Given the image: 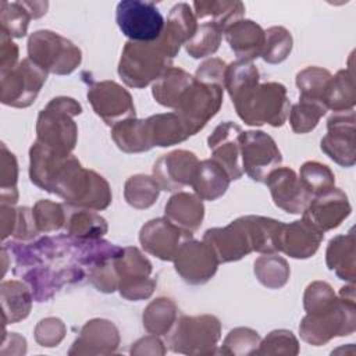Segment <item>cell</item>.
<instances>
[{
	"instance_id": "6da1fadb",
	"label": "cell",
	"mask_w": 356,
	"mask_h": 356,
	"mask_svg": "<svg viewBox=\"0 0 356 356\" xmlns=\"http://www.w3.org/2000/svg\"><path fill=\"white\" fill-rule=\"evenodd\" d=\"M49 192L63 197L70 207L104 210L111 203L108 182L93 170L83 168L74 154L57 168Z\"/></svg>"
},
{
	"instance_id": "7a4b0ae2",
	"label": "cell",
	"mask_w": 356,
	"mask_h": 356,
	"mask_svg": "<svg viewBox=\"0 0 356 356\" xmlns=\"http://www.w3.org/2000/svg\"><path fill=\"white\" fill-rule=\"evenodd\" d=\"M81 113V104L72 97L58 96L51 99L39 113L36 140L63 156L72 154L78 139V127L72 117Z\"/></svg>"
},
{
	"instance_id": "3957f363",
	"label": "cell",
	"mask_w": 356,
	"mask_h": 356,
	"mask_svg": "<svg viewBox=\"0 0 356 356\" xmlns=\"http://www.w3.org/2000/svg\"><path fill=\"white\" fill-rule=\"evenodd\" d=\"M232 103L239 118L248 125L270 124L281 127L289 114L286 88L278 82L256 83Z\"/></svg>"
},
{
	"instance_id": "277c9868",
	"label": "cell",
	"mask_w": 356,
	"mask_h": 356,
	"mask_svg": "<svg viewBox=\"0 0 356 356\" xmlns=\"http://www.w3.org/2000/svg\"><path fill=\"white\" fill-rule=\"evenodd\" d=\"M355 300L339 296L330 306L314 313H306L299 325V332L305 342L320 346L334 337L350 335L355 331Z\"/></svg>"
},
{
	"instance_id": "5b68a950",
	"label": "cell",
	"mask_w": 356,
	"mask_h": 356,
	"mask_svg": "<svg viewBox=\"0 0 356 356\" xmlns=\"http://www.w3.org/2000/svg\"><path fill=\"white\" fill-rule=\"evenodd\" d=\"M168 68L171 58L164 54L157 42H127L118 64V75L131 88H145L156 82Z\"/></svg>"
},
{
	"instance_id": "8992f818",
	"label": "cell",
	"mask_w": 356,
	"mask_h": 356,
	"mask_svg": "<svg viewBox=\"0 0 356 356\" xmlns=\"http://www.w3.org/2000/svg\"><path fill=\"white\" fill-rule=\"evenodd\" d=\"M28 58L46 72L71 74L82 60L78 46L57 32L42 29L33 32L28 39Z\"/></svg>"
},
{
	"instance_id": "52a82bcc",
	"label": "cell",
	"mask_w": 356,
	"mask_h": 356,
	"mask_svg": "<svg viewBox=\"0 0 356 356\" xmlns=\"http://www.w3.org/2000/svg\"><path fill=\"white\" fill-rule=\"evenodd\" d=\"M168 334L174 352L185 355L214 353L221 334V324L211 314L182 316L175 321V327Z\"/></svg>"
},
{
	"instance_id": "ba28073f",
	"label": "cell",
	"mask_w": 356,
	"mask_h": 356,
	"mask_svg": "<svg viewBox=\"0 0 356 356\" xmlns=\"http://www.w3.org/2000/svg\"><path fill=\"white\" fill-rule=\"evenodd\" d=\"M115 21L120 31L139 43L156 42L164 29L165 21L154 3L122 0L115 8Z\"/></svg>"
},
{
	"instance_id": "9c48e42d",
	"label": "cell",
	"mask_w": 356,
	"mask_h": 356,
	"mask_svg": "<svg viewBox=\"0 0 356 356\" xmlns=\"http://www.w3.org/2000/svg\"><path fill=\"white\" fill-rule=\"evenodd\" d=\"M221 103L222 86L203 83L195 78L181 97L174 113L178 114L192 136L218 113Z\"/></svg>"
},
{
	"instance_id": "30bf717a",
	"label": "cell",
	"mask_w": 356,
	"mask_h": 356,
	"mask_svg": "<svg viewBox=\"0 0 356 356\" xmlns=\"http://www.w3.org/2000/svg\"><path fill=\"white\" fill-rule=\"evenodd\" d=\"M120 295L128 300L150 298L156 281L150 277L152 263L134 246H127L114 259Z\"/></svg>"
},
{
	"instance_id": "8fae6325",
	"label": "cell",
	"mask_w": 356,
	"mask_h": 356,
	"mask_svg": "<svg viewBox=\"0 0 356 356\" xmlns=\"http://www.w3.org/2000/svg\"><path fill=\"white\" fill-rule=\"evenodd\" d=\"M241 153L243 172L256 182H266L268 174L282 161L275 140L263 131L242 132Z\"/></svg>"
},
{
	"instance_id": "7c38bea8",
	"label": "cell",
	"mask_w": 356,
	"mask_h": 356,
	"mask_svg": "<svg viewBox=\"0 0 356 356\" xmlns=\"http://www.w3.org/2000/svg\"><path fill=\"white\" fill-rule=\"evenodd\" d=\"M47 72L32 60L25 58L18 65L1 75V103L11 107L31 106L46 82Z\"/></svg>"
},
{
	"instance_id": "4fadbf2b",
	"label": "cell",
	"mask_w": 356,
	"mask_h": 356,
	"mask_svg": "<svg viewBox=\"0 0 356 356\" xmlns=\"http://www.w3.org/2000/svg\"><path fill=\"white\" fill-rule=\"evenodd\" d=\"M88 100L95 113L107 124L135 118V106L127 89L114 81L92 82L88 88Z\"/></svg>"
},
{
	"instance_id": "5bb4252c",
	"label": "cell",
	"mask_w": 356,
	"mask_h": 356,
	"mask_svg": "<svg viewBox=\"0 0 356 356\" xmlns=\"http://www.w3.org/2000/svg\"><path fill=\"white\" fill-rule=\"evenodd\" d=\"M203 241L211 248L218 263L236 261L253 252L248 216L236 218L224 228L207 229Z\"/></svg>"
},
{
	"instance_id": "9a60e30c",
	"label": "cell",
	"mask_w": 356,
	"mask_h": 356,
	"mask_svg": "<svg viewBox=\"0 0 356 356\" xmlns=\"http://www.w3.org/2000/svg\"><path fill=\"white\" fill-rule=\"evenodd\" d=\"M175 271L184 281L202 285L211 280L217 271L218 260L204 241H185L179 245L174 257Z\"/></svg>"
},
{
	"instance_id": "2e32d148",
	"label": "cell",
	"mask_w": 356,
	"mask_h": 356,
	"mask_svg": "<svg viewBox=\"0 0 356 356\" xmlns=\"http://www.w3.org/2000/svg\"><path fill=\"white\" fill-rule=\"evenodd\" d=\"M327 135L321 139V150L337 164H355V111H341L327 121Z\"/></svg>"
},
{
	"instance_id": "e0dca14e",
	"label": "cell",
	"mask_w": 356,
	"mask_h": 356,
	"mask_svg": "<svg viewBox=\"0 0 356 356\" xmlns=\"http://www.w3.org/2000/svg\"><path fill=\"white\" fill-rule=\"evenodd\" d=\"M352 207L348 196L339 188H331L314 196L303 211V220L321 232L341 225L350 214Z\"/></svg>"
},
{
	"instance_id": "ac0fdd59",
	"label": "cell",
	"mask_w": 356,
	"mask_h": 356,
	"mask_svg": "<svg viewBox=\"0 0 356 356\" xmlns=\"http://www.w3.org/2000/svg\"><path fill=\"white\" fill-rule=\"evenodd\" d=\"M242 128L232 121H225L216 127L207 139L209 149L216 160L228 174L229 179H239L243 175L241 135Z\"/></svg>"
},
{
	"instance_id": "d6986e66",
	"label": "cell",
	"mask_w": 356,
	"mask_h": 356,
	"mask_svg": "<svg viewBox=\"0 0 356 356\" xmlns=\"http://www.w3.org/2000/svg\"><path fill=\"white\" fill-rule=\"evenodd\" d=\"M199 160L188 150H174L163 154L153 165V178L163 191H179L191 186Z\"/></svg>"
},
{
	"instance_id": "ffe728a7",
	"label": "cell",
	"mask_w": 356,
	"mask_h": 356,
	"mask_svg": "<svg viewBox=\"0 0 356 356\" xmlns=\"http://www.w3.org/2000/svg\"><path fill=\"white\" fill-rule=\"evenodd\" d=\"M266 184L274 204L286 213L300 214L312 200V196L299 181L296 172L289 167H278L273 170L268 174Z\"/></svg>"
},
{
	"instance_id": "44dd1931",
	"label": "cell",
	"mask_w": 356,
	"mask_h": 356,
	"mask_svg": "<svg viewBox=\"0 0 356 356\" xmlns=\"http://www.w3.org/2000/svg\"><path fill=\"white\" fill-rule=\"evenodd\" d=\"M196 29L197 21L192 6L188 3H178L171 8L163 33L156 42L164 54L172 60L179 51V47L193 36Z\"/></svg>"
},
{
	"instance_id": "7402d4cb",
	"label": "cell",
	"mask_w": 356,
	"mask_h": 356,
	"mask_svg": "<svg viewBox=\"0 0 356 356\" xmlns=\"http://www.w3.org/2000/svg\"><path fill=\"white\" fill-rule=\"evenodd\" d=\"M181 229L171 224L165 217L147 221L139 232V242L142 248L165 261H172L179 248Z\"/></svg>"
},
{
	"instance_id": "603a6c76",
	"label": "cell",
	"mask_w": 356,
	"mask_h": 356,
	"mask_svg": "<svg viewBox=\"0 0 356 356\" xmlns=\"http://www.w3.org/2000/svg\"><path fill=\"white\" fill-rule=\"evenodd\" d=\"M118 342V330L111 321L104 318H93L82 327L79 337L75 339L74 346L68 353H113L117 349Z\"/></svg>"
},
{
	"instance_id": "cb8c5ba5",
	"label": "cell",
	"mask_w": 356,
	"mask_h": 356,
	"mask_svg": "<svg viewBox=\"0 0 356 356\" xmlns=\"http://www.w3.org/2000/svg\"><path fill=\"white\" fill-rule=\"evenodd\" d=\"M323 238L324 232L303 218L284 224L280 235V252L293 259H307L317 252Z\"/></svg>"
},
{
	"instance_id": "d4e9b609",
	"label": "cell",
	"mask_w": 356,
	"mask_h": 356,
	"mask_svg": "<svg viewBox=\"0 0 356 356\" xmlns=\"http://www.w3.org/2000/svg\"><path fill=\"white\" fill-rule=\"evenodd\" d=\"M165 218L174 224L184 235H192L204 217L202 199L195 193L178 192L170 197L164 207Z\"/></svg>"
},
{
	"instance_id": "484cf974",
	"label": "cell",
	"mask_w": 356,
	"mask_h": 356,
	"mask_svg": "<svg viewBox=\"0 0 356 356\" xmlns=\"http://www.w3.org/2000/svg\"><path fill=\"white\" fill-rule=\"evenodd\" d=\"M225 39L231 50L239 60L252 61L261 56L266 33L263 28L252 19H239L225 32Z\"/></svg>"
},
{
	"instance_id": "4316f807",
	"label": "cell",
	"mask_w": 356,
	"mask_h": 356,
	"mask_svg": "<svg viewBox=\"0 0 356 356\" xmlns=\"http://www.w3.org/2000/svg\"><path fill=\"white\" fill-rule=\"evenodd\" d=\"M47 7V1H3L0 13L1 31L11 38L25 36L29 21L44 15Z\"/></svg>"
},
{
	"instance_id": "83f0119b",
	"label": "cell",
	"mask_w": 356,
	"mask_h": 356,
	"mask_svg": "<svg viewBox=\"0 0 356 356\" xmlns=\"http://www.w3.org/2000/svg\"><path fill=\"white\" fill-rule=\"evenodd\" d=\"M229 181L227 171L216 160L207 159L199 161L191 186L202 200H216L227 192Z\"/></svg>"
},
{
	"instance_id": "f1b7e54d",
	"label": "cell",
	"mask_w": 356,
	"mask_h": 356,
	"mask_svg": "<svg viewBox=\"0 0 356 356\" xmlns=\"http://www.w3.org/2000/svg\"><path fill=\"white\" fill-rule=\"evenodd\" d=\"M149 143L152 147H167L179 143L191 136L185 124L177 113L156 114L145 120Z\"/></svg>"
},
{
	"instance_id": "f546056e",
	"label": "cell",
	"mask_w": 356,
	"mask_h": 356,
	"mask_svg": "<svg viewBox=\"0 0 356 356\" xmlns=\"http://www.w3.org/2000/svg\"><path fill=\"white\" fill-rule=\"evenodd\" d=\"M325 260L328 268L339 280L349 281L350 284L355 281V235L352 231L346 235H338L328 242Z\"/></svg>"
},
{
	"instance_id": "4dcf8cb0",
	"label": "cell",
	"mask_w": 356,
	"mask_h": 356,
	"mask_svg": "<svg viewBox=\"0 0 356 356\" xmlns=\"http://www.w3.org/2000/svg\"><path fill=\"white\" fill-rule=\"evenodd\" d=\"M191 6L196 21L210 22L222 33L242 19L245 13V6L241 1H193Z\"/></svg>"
},
{
	"instance_id": "1f68e13d",
	"label": "cell",
	"mask_w": 356,
	"mask_h": 356,
	"mask_svg": "<svg viewBox=\"0 0 356 356\" xmlns=\"http://www.w3.org/2000/svg\"><path fill=\"white\" fill-rule=\"evenodd\" d=\"M33 295L31 288L18 281L8 280L1 282V305L6 324H14L28 317Z\"/></svg>"
},
{
	"instance_id": "d6a6232c",
	"label": "cell",
	"mask_w": 356,
	"mask_h": 356,
	"mask_svg": "<svg viewBox=\"0 0 356 356\" xmlns=\"http://www.w3.org/2000/svg\"><path fill=\"white\" fill-rule=\"evenodd\" d=\"M193 81L195 76L182 68L171 67L154 82L152 95L159 104L175 110L181 97Z\"/></svg>"
},
{
	"instance_id": "836d02e7",
	"label": "cell",
	"mask_w": 356,
	"mask_h": 356,
	"mask_svg": "<svg viewBox=\"0 0 356 356\" xmlns=\"http://www.w3.org/2000/svg\"><path fill=\"white\" fill-rule=\"evenodd\" d=\"M64 228L67 235L76 239H99L108 229L107 221L89 209H68Z\"/></svg>"
},
{
	"instance_id": "e575fe53",
	"label": "cell",
	"mask_w": 356,
	"mask_h": 356,
	"mask_svg": "<svg viewBox=\"0 0 356 356\" xmlns=\"http://www.w3.org/2000/svg\"><path fill=\"white\" fill-rule=\"evenodd\" d=\"M111 138L125 153H140L152 149L145 120L129 118L115 124L111 129Z\"/></svg>"
},
{
	"instance_id": "d590c367",
	"label": "cell",
	"mask_w": 356,
	"mask_h": 356,
	"mask_svg": "<svg viewBox=\"0 0 356 356\" xmlns=\"http://www.w3.org/2000/svg\"><path fill=\"white\" fill-rule=\"evenodd\" d=\"M324 104L335 113L350 111L355 106V79L350 68L338 71L328 82Z\"/></svg>"
},
{
	"instance_id": "8d00e7d4",
	"label": "cell",
	"mask_w": 356,
	"mask_h": 356,
	"mask_svg": "<svg viewBox=\"0 0 356 356\" xmlns=\"http://www.w3.org/2000/svg\"><path fill=\"white\" fill-rule=\"evenodd\" d=\"M248 220L253 250L266 254L280 252V235L284 222L261 216H248Z\"/></svg>"
},
{
	"instance_id": "74e56055",
	"label": "cell",
	"mask_w": 356,
	"mask_h": 356,
	"mask_svg": "<svg viewBox=\"0 0 356 356\" xmlns=\"http://www.w3.org/2000/svg\"><path fill=\"white\" fill-rule=\"evenodd\" d=\"M177 306L168 298H157L143 312V327L149 334L167 335L177 321Z\"/></svg>"
},
{
	"instance_id": "f35d334b",
	"label": "cell",
	"mask_w": 356,
	"mask_h": 356,
	"mask_svg": "<svg viewBox=\"0 0 356 356\" xmlns=\"http://www.w3.org/2000/svg\"><path fill=\"white\" fill-rule=\"evenodd\" d=\"M160 186L153 177L136 174L127 179L124 186V197L134 209H147L157 200Z\"/></svg>"
},
{
	"instance_id": "ab89813d",
	"label": "cell",
	"mask_w": 356,
	"mask_h": 356,
	"mask_svg": "<svg viewBox=\"0 0 356 356\" xmlns=\"http://www.w3.org/2000/svg\"><path fill=\"white\" fill-rule=\"evenodd\" d=\"M254 275L261 285L270 289H278L288 282L291 268L284 257L270 253L256 259Z\"/></svg>"
},
{
	"instance_id": "60d3db41",
	"label": "cell",
	"mask_w": 356,
	"mask_h": 356,
	"mask_svg": "<svg viewBox=\"0 0 356 356\" xmlns=\"http://www.w3.org/2000/svg\"><path fill=\"white\" fill-rule=\"evenodd\" d=\"M259 71L250 61L238 60L227 65L224 76V88L232 100H235L241 93L259 83Z\"/></svg>"
},
{
	"instance_id": "b9f144b4",
	"label": "cell",
	"mask_w": 356,
	"mask_h": 356,
	"mask_svg": "<svg viewBox=\"0 0 356 356\" xmlns=\"http://www.w3.org/2000/svg\"><path fill=\"white\" fill-rule=\"evenodd\" d=\"M327 107L321 102L299 97V102L289 111V122L296 134H307L316 128L320 118L327 113Z\"/></svg>"
},
{
	"instance_id": "7bdbcfd3",
	"label": "cell",
	"mask_w": 356,
	"mask_h": 356,
	"mask_svg": "<svg viewBox=\"0 0 356 356\" xmlns=\"http://www.w3.org/2000/svg\"><path fill=\"white\" fill-rule=\"evenodd\" d=\"M331 78V72L320 67H307L299 71L296 75V85L300 92L299 97L321 102L324 104L325 90Z\"/></svg>"
},
{
	"instance_id": "ee69618b",
	"label": "cell",
	"mask_w": 356,
	"mask_h": 356,
	"mask_svg": "<svg viewBox=\"0 0 356 356\" xmlns=\"http://www.w3.org/2000/svg\"><path fill=\"white\" fill-rule=\"evenodd\" d=\"M67 210L68 207L64 204L47 199L36 202L32 209V216L38 231L44 234L60 231L63 227H65Z\"/></svg>"
},
{
	"instance_id": "f6af8a7d",
	"label": "cell",
	"mask_w": 356,
	"mask_h": 356,
	"mask_svg": "<svg viewBox=\"0 0 356 356\" xmlns=\"http://www.w3.org/2000/svg\"><path fill=\"white\" fill-rule=\"evenodd\" d=\"M299 181L312 199L335 185V175L328 165L318 161H306L299 171Z\"/></svg>"
},
{
	"instance_id": "bcb514c9",
	"label": "cell",
	"mask_w": 356,
	"mask_h": 356,
	"mask_svg": "<svg viewBox=\"0 0 356 356\" xmlns=\"http://www.w3.org/2000/svg\"><path fill=\"white\" fill-rule=\"evenodd\" d=\"M221 33L222 32L216 25L210 22H202L200 25H197L193 36L185 43L188 54L193 58H203L211 56L220 47Z\"/></svg>"
},
{
	"instance_id": "7dc6e473",
	"label": "cell",
	"mask_w": 356,
	"mask_h": 356,
	"mask_svg": "<svg viewBox=\"0 0 356 356\" xmlns=\"http://www.w3.org/2000/svg\"><path fill=\"white\" fill-rule=\"evenodd\" d=\"M266 33V42L261 53V58L270 64L282 63L292 50V35L284 26H271Z\"/></svg>"
},
{
	"instance_id": "c3c4849f",
	"label": "cell",
	"mask_w": 356,
	"mask_h": 356,
	"mask_svg": "<svg viewBox=\"0 0 356 356\" xmlns=\"http://www.w3.org/2000/svg\"><path fill=\"white\" fill-rule=\"evenodd\" d=\"M0 196L1 204L14 206L18 200L17 191V178H18V164L15 156L7 149V146L1 145V172H0Z\"/></svg>"
},
{
	"instance_id": "681fc988",
	"label": "cell",
	"mask_w": 356,
	"mask_h": 356,
	"mask_svg": "<svg viewBox=\"0 0 356 356\" xmlns=\"http://www.w3.org/2000/svg\"><path fill=\"white\" fill-rule=\"evenodd\" d=\"M259 345H260V337L254 330L238 327L228 332L220 352L229 353V355L232 353L249 355V353H256Z\"/></svg>"
},
{
	"instance_id": "f907efd6",
	"label": "cell",
	"mask_w": 356,
	"mask_h": 356,
	"mask_svg": "<svg viewBox=\"0 0 356 356\" xmlns=\"http://www.w3.org/2000/svg\"><path fill=\"white\" fill-rule=\"evenodd\" d=\"M298 339L288 330L271 331L263 342H260V349L256 352L259 355H296L299 352Z\"/></svg>"
},
{
	"instance_id": "816d5d0a",
	"label": "cell",
	"mask_w": 356,
	"mask_h": 356,
	"mask_svg": "<svg viewBox=\"0 0 356 356\" xmlns=\"http://www.w3.org/2000/svg\"><path fill=\"white\" fill-rule=\"evenodd\" d=\"M335 298L337 295L330 284L324 281H314L309 284L305 291L303 306L306 313H314L330 306Z\"/></svg>"
},
{
	"instance_id": "f5cc1de1",
	"label": "cell",
	"mask_w": 356,
	"mask_h": 356,
	"mask_svg": "<svg viewBox=\"0 0 356 356\" xmlns=\"http://www.w3.org/2000/svg\"><path fill=\"white\" fill-rule=\"evenodd\" d=\"M65 334V325L60 318L47 317L38 323L35 338L42 346H57Z\"/></svg>"
},
{
	"instance_id": "db71d44e",
	"label": "cell",
	"mask_w": 356,
	"mask_h": 356,
	"mask_svg": "<svg viewBox=\"0 0 356 356\" xmlns=\"http://www.w3.org/2000/svg\"><path fill=\"white\" fill-rule=\"evenodd\" d=\"M225 70H227V64L222 60L210 58L199 65L195 78L203 83L220 85L224 88Z\"/></svg>"
},
{
	"instance_id": "11a10c76",
	"label": "cell",
	"mask_w": 356,
	"mask_h": 356,
	"mask_svg": "<svg viewBox=\"0 0 356 356\" xmlns=\"http://www.w3.org/2000/svg\"><path fill=\"white\" fill-rule=\"evenodd\" d=\"M39 234L35 220L32 216V209L29 207H19L17 209V218H15V228L13 238L15 241H33V238Z\"/></svg>"
},
{
	"instance_id": "9f6ffc18",
	"label": "cell",
	"mask_w": 356,
	"mask_h": 356,
	"mask_svg": "<svg viewBox=\"0 0 356 356\" xmlns=\"http://www.w3.org/2000/svg\"><path fill=\"white\" fill-rule=\"evenodd\" d=\"M0 72L6 75L18 65V47L4 31H1V50H0Z\"/></svg>"
}]
</instances>
